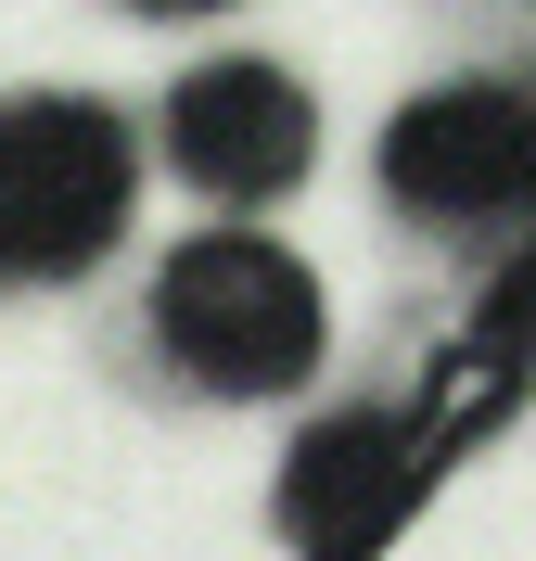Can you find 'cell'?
<instances>
[{
    "label": "cell",
    "mask_w": 536,
    "mask_h": 561,
    "mask_svg": "<svg viewBox=\"0 0 536 561\" xmlns=\"http://www.w3.org/2000/svg\"><path fill=\"white\" fill-rule=\"evenodd\" d=\"M153 319H167V357L192 383H217V396H282L320 357V280L294 268L282 243H255V230L192 243L153 280Z\"/></svg>",
    "instance_id": "obj_1"
},
{
    "label": "cell",
    "mask_w": 536,
    "mask_h": 561,
    "mask_svg": "<svg viewBox=\"0 0 536 561\" xmlns=\"http://www.w3.org/2000/svg\"><path fill=\"white\" fill-rule=\"evenodd\" d=\"M128 140L90 103H0V280H52L115 243Z\"/></svg>",
    "instance_id": "obj_2"
},
{
    "label": "cell",
    "mask_w": 536,
    "mask_h": 561,
    "mask_svg": "<svg viewBox=\"0 0 536 561\" xmlns=\"http://www.w3.org/2000/svg\"><path fill=\"white\" fill-rule=\"evenodd\" d=\"M167 153H179L192 192H217V205H269V192H294V167H307V90H294L282 65H205L167 103Z\"/></svg>",
    "instance_id": "obj_3"
},
{
    "label": "cell",
    "mask_w": 536,
    "mask_h": 561,
    "mask_svg": "<svg viewBox=\"0 0 536 561\" xmlns=\"http://www.w3.org/2000/svg\"><path fill=\"white\" fill-rule=\"evenodd\" d=\"M384 179L422 217L511 205V192H524V103H511V90H434V103H409L396 140H384Z\"/></svg>",
    "instance_id": "obj_4"
},
{
    "label": "cell",
    "mask_w": 536,
    "mask_h": 561,
    "mask_svg": "<svg viewBox=\"0 0 536 561\" xmlns=\"http://www.w3.org/2000/svg\"><path fill=\"white\" fill-rule=\"evenodd\" d=\"M396 497H409L396 434H384V421H332L320 447L294 459V497H282V511H294V536H320L332 561H357L370 536L396 524Z\"/></svg>",
    "instance_id": "obj_5"
},
{
    "label": "cell",
    "mask_w": 536,
    "mask_h": 561,
    "mask_svg": "<svg viewBox=\"0 0 536 561\" xmlns=\"http://www.w3.org/2000/svg\"><path fill=\"white\" fill-rule=\"evenodd\" d=\"M141 13H205V0H141Z\"/></svg>",
    "instance_id": "obj_6"
}]
</instances>
